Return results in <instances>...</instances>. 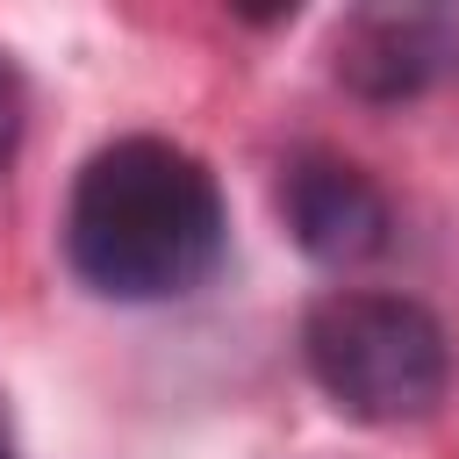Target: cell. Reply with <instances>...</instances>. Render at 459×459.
Segmentation results:
<instances>
[{
  "label": "cell",
  "mask_w": 459,
  "mask_h": 459,
  "mask_svg": "<svg viewBox=\"0 0 459 459\" xmlns=\"http://www.w3.org/2000/svg\"><path fill=\"white\" fill-rule=\"evenodd\" d=\"M65 258L108 301L194 294L222 258L215 172L165 136L100 143L65 201Z\"/></svg>",
  "instance_id": "cell-1"
},
{
  "label": "cell",
  "mask_w": 459,
  "mask_h": 459,
  "mask_svg": "<svg viewBox=\"0 0 459 459\" xmlns=\"http://www.w3.org/2000/svg\"><path fill=\"white\" fill-rule=\"evenodd\" d=\"M316 387L359 423H416L445 402L452 344L445 323L409 294H330L301 323Z\"/></svg>",
  "instance_id": "cell-2"
},
{
  "label": "cell",
  "mask_w": 459,
  "mask_h": 459,
  "mask_svg": "<svg viewBox=\"0 0 459 459\" xmlns=\"http://www.w3.org/2000/svg\"><path fill=\"white\" fill-rule=\"evenodd\" d=\"M280 215L294 230V244L316 265H366L387 251V194L351 165V158H294L280 179Z\"/></svg>",
  "instance_id": "cell-3"
},
{
  "label": "cell",
  "mask_w": 459,
  "mask_h": 459,
  "mask_svg": "<svg viewBox=\"0 0 459 459\" xmlns=\"http://www.w3.org/2000/svg\"><path fill=\"white\" fill-rule=\"evenodd\" d=\"M430 72H437V22L430 14H359L337 36V79L373 100H402Z\"/></svg>",
  "instance_id": "cell-4"
},
{
  "label": "cell",
  "mask_w": 459,
  "mask_h": 459,
  "mask_svg": "<svg viewBox=\"0 0 459 459\" xmlns=\"http://www.w3.org/2000/svg\"><path fill=\"white\" fill-rule=\"evenodd\" d=\"M14 136H22V86H14V72L0 57V165L14 158Z\"/></svg>",
  "instance_id": "cell-5"
},
{
  "label": "cell",
  "mask_w": 459,
  "mask_h": 459,
  "mask_svg": "<svg viewBox=\"0 0 459 459\" xmlns=\"http://www.w3.org/2000/svg\"><path fill=\"white\" fill-rule=\"evenodd\" d=\"M0 459H14V452H7V437H0Z\"/></svg>",
  "instance_id": "cell-6"
}]
</instances>
